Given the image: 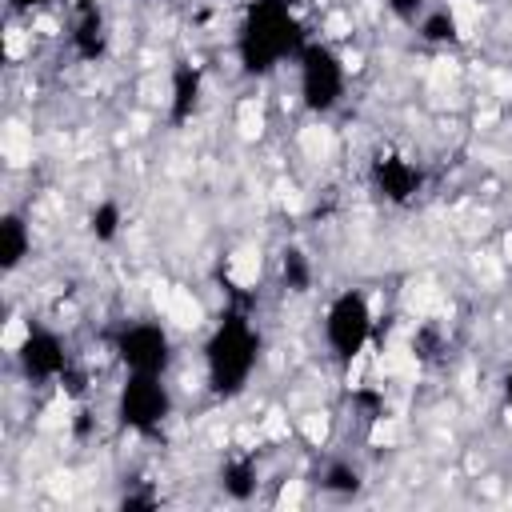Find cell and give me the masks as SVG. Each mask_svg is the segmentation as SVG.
Returning a JSON list of instances; mask_svg holds the SVG:
<instances>
[{
	"label": "cell",
	"mask_w": 512,
	"mask_h": 512,
	"mask_svg": "<svg viewBox=\"0 0 512 512\" xmlns=\"http://www.w3.org/2000/svg\"><path fill=\"white\" fill-rule=\"evenodd\" d=\"M200 356H204V384L216 400L244 396L264 356V336L248 316V308H224Z\"/></svg>",
	"instance_id": "2"
},
{
	"label": "cell",
	"mask_w": 512,
	"mask_h": 512,
	"mask_svg": "<svg viewBox=\"0 0 512 512\" xmlns=\"http://www.w3.org/2000/svg\"><path fill=\"white\" fill-rule=\"evenodd\" d=\"M32 256V224L24 212H4L0 216V272L12 276L24 260Z\"/></svg>",
	"instance_id": "11"
},
{
	"label": "cell",
	"mask_w": 512,
	"mask_h": 512,
	"mask_svg": "<svg viewBox=\"0 0 512 512\" xmlns=\"http://www.w3.org/2000/svg\"><path fill=\"white\" fill-rule=\"evenodd\" d=\"M108 44H112V32H108V16L96 0H80L72 8V24H68V48L76 60L84 64H100L108 56Z\"/></svg>",
	"instance_id": "9"
},
{
	"label": "cell",
	"mask_w": 512,
	"mask_h": 512,
	"mask_svg": "<svg viewBox=\"0 0 512 512\" xmlns=\"http://www.w3.org/2000/svg\"><path fill=\"white\" fill-rule=\"evenodd\" d=\"M176 412L172 388L164 376H144V372H124V384L116 388V420L120 428L136 436H156Z\"/></svg>",
	"instance_id": "5"
},
{
	"label": "cell",
	"mask_w": 512,
	"mask_h": 512,
	"mask_svg": "<svg viewBox=\"0 0 512 512\" xmlns=\"http://www.w3.org/2000/svg\"><path fill=\"white\" fill-rule=\"evenodd\" d=\"M320 488L328 496H356L364 488V472L352 464V460H332L324 472H320Z\"/></svg>",
	"instance_id": "16"
},
{
	"label": "cell",
	"mask_w": 512,
	"mask_h": 512,
	"mask_svg": "<svg viewBox=\"0 0 512 512\" xmlns=\"http://www.w3.org/2000/svg\"><path fill=\"white\" fill-rule=\"evenodd\" d=\"M384 8H388L400 24H416L432 4H428V0H384Z\"/></svg>",
	"instance_id": "17"
},
{
	"label": "cell",
	"mask_w": 512,
	"mask_h": 512,
	"mask_svg": "<svg viewBox=\"0 0 512 512\" xmlns=\"http://www.w3.org/2000/svg\"><path fill=\"white\" fill-rule=\"evenodd\" d=\"M368 180L388 204H412L424 192V168L404 152H376L368 164Z\"/></svg>",
	"instance_id": "8"
},
{
	"label": "cell",
	"mask_w": 512,
	"mask_h": 512,
	"mask_svg": "<svg viewBox=\"0 0 512 512\" xmlns=\"http://www.w3.org/2000/svg\"><path fill=\"white\" fill-rule=\"evenodd\" d=\"M220 488L228 500H252L256 488H260V468L248 452H232L224 464H220Z\"/></svg>",
	"instance_id": "12"
},
{
	"label": "cell",
	"mask_w": 512,
	"mask_h": 512,
	"mask_svg": "<svg viewBox=\"0 0 512 512\" xmlns=\"http://www.w3.org/2000/svg\"><path fill=\"white\" fill-rule=\"evenodd\" d=\"M124 228V208L116 200H96L92 212H88V232L96 244H112Z\"/></svg>",
	"instance_id": "15"
},
{
	"label": "cell",
	"mask_w": 512,
	"mask_h": 512,
	"mask_svg": "<svg viewBox=\"0 0 512 512\" xmlns=\"http://www.w3.org/2000/svg\"><path fill=\"white\" fill-rule=\"evenodd\" d=\"M304 20L296 12V0H248L244 16L236 24V60L240 72L252 80L272 76L288 60L304 52Z\"/></svg>",
	"instance_id": "1"
},
{
	"label": "cell",
	"mask_w": 512,
	"mask_h": 512,
	"mask_svg": "<svg viewBox=\"0 0 512 512\" xmlns=\"http://www.w3.org/2000/svg\"><path fill=\"white\" fill-rule=\"evenodd\" d=\"M500 396H504V404L512 408V368H508V372L500 376Z\"/></svg>",
	"instance_id": "19"
},
{
	"label": "cell",
	"mask_w": 512,
	"mask_h": 512,
	"mask_svg": "<svg viewBox=\"0 0 512 512\" xmlns=\"http://www.w3.org/2000/svg\"><path fill=\"white\" fill-rule=\"evenodd\" d=\"M16 368L28 384H56V380H68L72 372V356H68V344L56 328L48 324H28L20 344H16Z\"/></svg>",
	"instance_id": "7"
},
{
	"label": "cell",
	"mask_w": 512,
	"mask_h": 512,
	"mask_svg": "<svg viewBox=\"0 0 512 512\" xmlns=\"http://www.w3.org/2000/svg\"><path fill=\"white\" fill-rule=\"evenodd\" d=\"M204 100V68L192 60H176L168 76V124L180 128L200 112Z\"/></svg>",
	"instance_id": "10"
},
{
	"label": "cell",
	"mask_w": 512,
	"mask_h": 512,
	"mask_svg": "<svg viewBox=\"0 0 512 512\" xmlns=\"http://www.w3.org/2000/svg\"><path fill=\"white\" fill-rule=\"evenodd\" d=\"M112 352L124 372H144V376H168L176 360V340L160 320H128L112 336Z\"/></svg>",
	"instance_id": "6"
},
{
	"label": "cell",
	"mask_w": 512,
	"mask_h": 512,
	"mask_svg": "<svg viewBox=\"0 0 512 512\" xmlns=\"http://www.w3.org/2000/svg\"><path fill=\"white\" fill-rule=\"evenodd\" d=\"M416 32L428 44H456L460 40V24H456V12L452 8H428L416 20Z\"/></svg>",
	"instance_id": "14"
},
{
	"label": "cell",
	"mask_w": 512,
	"mask_h": 512,
	"mask_svg": "<svg viewBox=\"0 0 512 512\" xmlns=\"http://www.w3.org/2000/svg\"><path fill=\"white\" fill-rule=\"evenodd\" d=\"M296 92H300L304 112H312V116L336 112L344 104V92H348L344 56L324 40H308L304 52L296 56Z\"/></svg>",
	"instance_id": "3"
},
{
	"label": "cell",
	"mask_w": 512,
	"mask_h": 512,
	"mask_svg": "<svg viewBox=\"0 0 512 512\" xmlns=\"http://www.w3.org/2000/svg\"><path fill=\"white\" fill-rule=\"evenodd\" d=\"M372 324H376V312H372L368 292L364 288H340L324 308V348H328V356L348 368L368 348Z\"/></svg>",
	"instance_id": "4"
},
{
	"label": "cell",
	"mask_w": 512,
	"mask_h": 512,
	"mask_svg": "<svg viewBox=\"0 0 512 512\" xmlns=\"http://www.w3.org/2000/svg\"><path fill=\"white\" fill-rule=\"evenodd\" d=\"M312 280H316L312 256H308L300 244H284V248H280V284H284V292L304 296V292L312 288Z\"/></svg>",
	"instance_id": "13"
},
{
	"label": "cell",
	"mask_w": 512,
	"mask_h": 512,
	"mask_svg": "<svg viewBox=\"0 0 512 512\" xmlns=\"http://www.w3.org/2000/svg\"><path fill=\"white\" fill-rule=\"evenodd\" d=\"M52 0H8V12H16V16H28V12H36V8H48Z\"/></svg>",
	"instance_id": "18"
}]
</instances>
